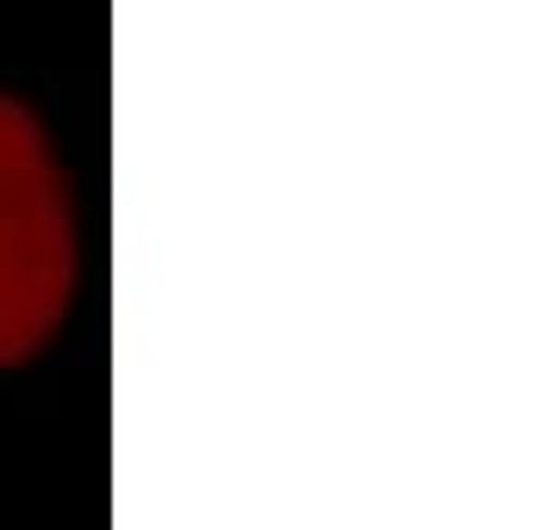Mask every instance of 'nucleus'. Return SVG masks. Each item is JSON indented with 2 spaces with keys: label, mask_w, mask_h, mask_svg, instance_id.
Segmentation results:
<instances>
[{
  "label": "nucleus",
  "mask_w": 560,
  "mask_h": 530,
  "mask_svg": "<svg viewBox=\"0 0 560 530\" xmlns=\"http://www.w3.org/2000/svg\"><path fill=\"white\" fill-rule=\"evenodd\" d=\"M75 275V231L57 157L25 106L0 101V362L50 337Z\"/></svg>",
  "instance_id": "obj_1"
}]
</instances>
